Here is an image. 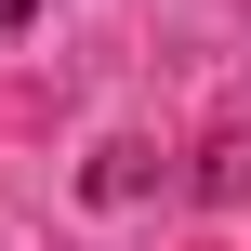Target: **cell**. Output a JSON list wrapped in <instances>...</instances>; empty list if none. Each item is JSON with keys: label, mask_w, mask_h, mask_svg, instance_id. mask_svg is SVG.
I'll use <instances>...</instances> for the list:
<instances>
[{"label": "cell", "mask_w": 251, "mask_h": 251, "mask_svg": "<svg viewBox=\"0 0 251 251\" xmlns=\"http://www.w3.org/2000/svg\"><path fill=\"white\" fill-rule=\"evenodd\" d=\"M26 13H40V0H0V40H13V26H26Z\"/></svg>", "instance_id": "obj_1"}, {"label": "cell", "mask_w": 251, "mask_h": 251, "mask_svg": "<svg viewBox=\"0 0 251 251\" xmlns=\"http://www.w3.org/2000/svg\"><path fill=\"white\" fill-rule=\"evenodd\" d=\"M238 13H251V0H238Z\"/></svg>", "instance_id": "obj_2"}]
</instances>
